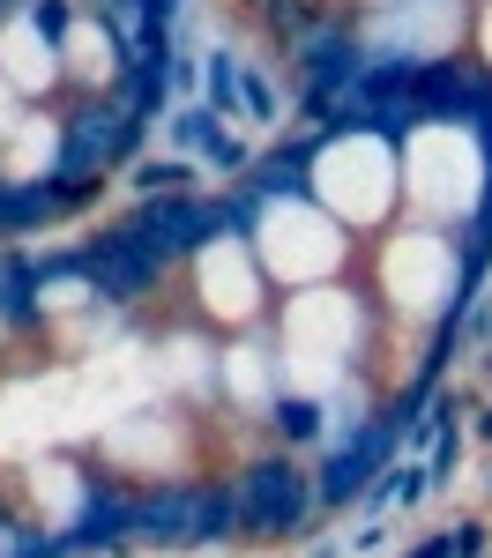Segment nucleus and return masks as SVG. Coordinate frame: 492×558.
Here are the masks:
<instances>
[{
  "label": "nucleus",
  "instance_id": "f257e3e1",
  "mask_svg": "<svg viewBox=\"0 0 492 558\" xmlns=\"http://www.w3.org/2000/svg\"><path fill=\"white\" fill-rule=\"evenodd\" d=\"M149 128H157V120L128 112L112 89H89V97H75V105L52 120V165H45V179L128 172L134 157H149Z\"/></svg>",
  "mask_w": 492,
  "mask_h": 558
},
{
  "label": "nucleus",
  "instance_id": "f03ea898",
  "mask_svg": "<svg viewBox=\"0 0 492 558\" xmlns=\"http://www.w3.org/2000/svg\"><path fill=\"white\" fill-rule=\"evenodd\" d=\"M231 476H239V544H291L321 521V484L291 447H262Z\"/></svg>",
  "mask_w": 492,
  "mask_h": 558
},
{
  "label": "nucleus",
  "instance_id": "7ed1b4c3",
  "mask_svg": "<svg viewBox=\"0 0 492 558\" xmlns=\"http://www.w3.org/2000/svg\"><path fill=\"white\" fill-rule=\"evenodd\" d=\"M83 283L97 305H120V313H134V305H149L165 283H172L179 260L134 223V216H112V223H89L83 239Z\"/></svg>",
  "mask_w": 492,
  "mask_h": 558
},
{
  "label": "nucleus",
  "instance_id": "20e7f679",
  "mask_svg": "<svg viewBox=\"0 0 492 558\" xmlns=\"http://www.w3.org/2000/svg\"><path fill=\"white\" fill-rule=\"evenodd\" d=\"M365 60H373V45H365V31H358V8H328L307 38L284 52L291 83L328 89V97H351L358 75H365Z\"/></svg>",
  "mask_w": 492,
  "mask_h": 558
},
{
  "label": "nucleus",
  "instance_id": "39448f33",
  "mask_svg": "<svg viewBox=\"0 0 492 558\" xmlns=\"http://www.w3.org/2000/svg\"><path fill=\"white\" fill-rule=\"evenodd\" d=\"M60 551L68 558H128L134 551V484L120 476H89L75 514L60 521Z\"/></svg>",
  "mask_w": 492,
  "mask_h": 558
},
{
  "label": "nucleus",
  "instance_id": "423d86ee",
  "mask_svg": "<svg viewBox=\"0 0 492 558\" xmlns=\"http://www.w3.org/2000/svg\"><path fill=\"white\" fill-rule=\"evenodd\" d=\"M128 216L142 223V231H149V239H157V246H165V254L179 260V268H187L194 254H209L217 239H231L224 194H209V186H202V194H149V202H134Z\"/></svg>",
  "mask_w": 492,
  "mask_h": 558
},
{
  "label": "nucleus",
  "instance_id": "0eeeda50",
  "mask_svg": "<svg viewBox=\"0 0 492 558\" xmlns=\"http://www.w3.org/2000/svg\"><path fill=\"white\" fill-rule=\"evenodd\" d=\"M202 476H157L134 492V551H194Z\"/></svg>",
  "mask_w": 492,
  "mask_h": 558
},
{
  "label": "nucleus",
  "instance_id": "6e6552de",
  "mask_svg": "<svg viewBox=\"0 0 492 558\" xmlns=\"http://www.w3.org/2000/svg\"><path fill=\"white\" fill-rule=\"evenodd\" d=\"M45 328V246H0V336Z\"/></svg>",
  "mask_w": 492,
  "mask_h": 558
},
{
  "label": "nucleus",
  "instance_id": "1a4fd4ad",
  "mask_svg": "<svg viewBox=\"0 0 492 558\" xmlns=\"http://www.w3.org/2000/svg\"><path fill=\"white\" fill-rule=\"evenodd\" d=\"M262 432H268V447H291V454H307L313 439H328V402H321V395H307V387H268Z\"/></svg>",
  "mask_w": 492,
  "mask_h": 558
},
{
  "label": "nucleus",
  "instance_id": "9d476101",
  "mask_svg": "<svg viewBox=\"0 0 492 558\" xmlns=\"http://www.w3.org/2000/svg\"><path fill=\"white\" fill-rule=\"evenodd\" d=\"M52 223H68L60 216V194H52V179H23L8 172V202H0V231H8V246L15 239H31V231H52Z\"/></svg>",
  "mask_w": 492,
  "mask_h": 558
},
{
  "label": "nucleus",
  "instance_id": "9b49d317",
  "mask_svg": "<svg viewBox=\"0 0 492 558\" xmlns=\"http://www.w3.org/2000/svg\"><path fill=\"white\" fill-rule=\"evenodd\" d=\"M202 172H209L202 157H134L120 179L134 202H149V194H202Z\"/></svg>",
  "mask_w": 492,
  "mask_h": 558
},
{
  "label": "nucleus",
  "instance_id": "f8f14e48",
  "mask_svg": "<svg viewBox=\"0 0 492 558\" xmlns=\"http://www.w3.org/2000/svg\"><path fill=\"white\" fill-rule=\"evenodd\" d=\"M239 75H247V60H239L231 45H209V52H202V105H217V120H247Z\"/></svg>",
  "mask_w": 492,
  "mask_h": 558
},
{
  "label": "nucleus",
  "instance_id": "ddd939ff",
  "mask_svg": "<svg viewBox=\"0 0 492 558\" xmlns=\"http://www.w3.org/2000/svg\"><path fill=\"white\" fill-rule=\"evenodd\" d=\"M112 97H120L128 112H142V120H157V128L172 120V105H179V89H172V68H128Z\"/></svg>",
  "mask_w": 492,
  "mask_h": 558
},
{
  "label": "nucleus",
  "instance_id": "4468645a",
  "mask_svg": "<svg viewBox=\"0 0 492 558\" xmlns=\"http://www.w3.org/2000/svg\"><path fill=\"white\" fill-rule=\"evenodd\" d=\"M217 134H224V120H217V105H202V97H179L172 120H165V142H172V157H202Z\"/></svg>",
  "mask_w": 492,
  "mask_h": 558
},
{
  "label": "nucleus",
  "instance_id": "2eb2a0df",
  "mask_svg": "<svg viewBox=\"0 0 492 558\" xmlns=\"http://www.w3.org/2000/svg\"><path fill=\"white\" fill-rule=\"evenodd\" d=\"M239 105H247V128H262V134L284 128V89H276V75H268L262 60H247V75H239Z\"/></svg>",
  "mask_w": 492,
  "mask_h": 558
},
{
  "label": "nucleus",
  "instance_id": "dca6fc26",
  "mask_svg": "<svg viewBox=\"0 0 492 558\" xmlns=\"http://www.w3.org/2000/svg\"><path fill=\"white\" fill-rule=\"evenodd\" d=\"M23 23H31L45 45H68L75 31H83V0H31V8H23Z\"/></svg>",
  "mask_w": 492,
  "mask_h": 558
},
{
  "label": "nucleus",
  "instance_id": "f3484780",
  "mask_svg": "<svg viewBox=\"0 0 492 558\" xmlns=\"http://www.w3.org/2000/svg\"><path fill=\"white\" fill-rule=\"evenodd\" d=\"M254 157H262V149H254L247 134H231V128H224L217 142L202 149V165H209V172H217V179H247V172H254Z\"/></svg>",
  "mask_w": 492,
  "mask_h": 558
},
{
  "label": "nucleus",
  "instance_id": "a211bd4d",
  "mask_svg": "<svg viewBox=\"0 0 492 558\" xmlns=\"http://www.w3.org/2000/svg\"><path fill=\"white\" fill-rule=\"evenodd\" d=\"M463 447H470V425H447L433 447H425V470H433V492H447L455 484V470H463Z\"/></svg>",
  "mask_w": 492,
  "mask_h": 558
},
{
  "label": "nucleus",
  "instance_id": "6ab92c4d",
  "mask_svg": "<svg viewBox=\"0 0 492 558\" xmlns=\"http://www.w3.org/2000/svg\"><path fill=\"white\" fill-rule=\"evenodd\" d=\"M447 544H455V558H492V521L485 514L447 521Z\"/></svg>",
  "mask_w": 492,
  "mask_h": 558
},
{
  "label": "nucleus",
  "instance_id": "aec40b11",
  "mask_svg": "<svg viewBox=\"0 0 492 558\" xmlns=\"http://www.w3.org/2000/svg\"><path fill=\"white\" fill-rule=\"evenodd\" d=\"M8 558H68V551H60V529L23 521V536H15V551H8Z\"/></svg>",
  "mask_w": 492,
  "mask_h": 558
},
{
  "label": "nucleus",
  "instance_id": "412c9836",
  "mask_svg": "<svg viewBox=\"0 0 492 558\" xmlns=\"http://www.w3.org/2000/svg\"><path fill=\"white\" fill-rule=\"evenodd\" d=\"M381 544H388V521H381V514H365V521H358V529H351V536H344V551H351V558L381 551Z\"/></svg>",
  "mask_w": 492,
  "mask_h": 558
},
{
  "label": "nucleus",
  "instance_id": "4be33fe9",
  "mask_svg": "<svg viewBox=\"0 0 492 558\" xmlns=\"http://www.w3.org/2000/svg\"><path fill=\"white\" fill-rule=\"evenodd\" d=\"M142 8V23H157V31H179L187 23V0H134Z\"/></svg>",
  "mask_w": 492,
  "mask_h": 558
},
{
  "label": "nucleus",
  "instance_id": "5701e85b",
  "mask_svg": "<svg viewBox=\"0 0 492 558\" xmlns=\"http://www.w3.org/2000/svg\"><path fill=\"white\" fill-rule=\"evenodd\" d=\"M172 89L179 97H202V52H179L172 60Z\"/></svg>",
  "mask_w": 492,
  "mask_h": 558
},
{
  "label": "nucleus",
  "instance_id": "b1692460",
  "mask_svg": "<svg viewBox=\"0 0 492 558\" xmlns=\"http://www.w3.org/2000/svg\"><path fill=\"white\" fill-rule=\"evenodd\" d=\"M403 558H455V544H447V529H425V536H418Z\"/></svg>",
  "mask_w": 492,
  "mask_h": 558
},
{
  "label": "nucleus",
  "instance_id": "393cba45",
  "mask_svg": "<svg viewBox=\"0 0 492 558\" xmlns=\"http://www.w3.org/2000/svg\"><path fill=\"white\" fill-rule=\"evenodd\" d=\"M15 536H23V514H15V507H0V558L15 551Z\"/></svg>",
  "mask_w": 492,
  "mask_h": 558
},
{
  "label": "nucleus",
  "instance_id": "a878e982",
  "mask_svg": "<svg viewBox=\"0 0 492 558\" xmlns=\"http://www.w3.org/2000/svg\"><path fill=\"white\" fill-rule=\"evenodd\" d=\"M470 439H478V447H492V402H478V410H470Z\"/></svg>",
  "mask_w": 492,
  "mask_h": 558
},
{
  "label": "nucleus",
  "instance_id": "bb28decb",
  "mask_svg": "<svg viewBox=\"0 0 492 558\" xmlns=\"http://www.w3.org/2000/svg\"><path fill=\"white\" fill-rule=\"evenodd\" d=\"M307 558H351V551H336V544H321V551H307Z\"/></svg>",
  "mask_w": 492,
  "mask_h": 558
},
{
  "label": "nucleus",
  "instance_id": "cd10ccee",
  "mask_svg": "<svg viewBox=\"0 0 492 558\" xmlns=\"http://www.w3.org/2000/svg\"><path fill=\"white\" fill-rule=\"evenodd\" d=\"M239 8H247V15H262V8H276V0H239Z\"/></svg>",
  "mask_w": 492,
  "mask_h": 558
},
{
  "label": "nucleus",
  "instance_id": "c85d7f7f",
  "mask_svg": "<svg viewBox=\"0 0 492 558\" xmlns=\"http://www.w3.org/2000/svg\"><path fill=\"white\" fill-rule=\"evenodd\" d=\"M485 499H492V470H485Z\"/></svg>",
  "mask_w": 492,
  "mask_h": 558
}]
</instances>
